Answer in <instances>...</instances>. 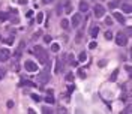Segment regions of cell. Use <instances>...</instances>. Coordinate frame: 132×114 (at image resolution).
<instances>
[{
	"label": "cell",
	"instance_id": "obj_29",
	"mask_svg": "<svg viewBox=\"0 0 132 114\" xmlns=\"http://www.w3.org/2000/svg\"><path fill=\"white\" fill-rule=\"evenodd\" d=\"M42 113L48 114V113H53V111H51V108H48V107H44V108H42Z\"/></svg>",
	"mask_w": 132,
	"mask_h": 114
},
{
	"label": "cell",
	"instance_id": "obj_17",
	"mask_svg": "<svg viewBox=\"0 0 132 114\" xmlns=\"http://www.w3.org/2000/svg\"><path fill=\"white\" fill-rule=\"evenodd\" d=\"M78 59H80V62H86V60H87V54H86L84 51H83V53H80Z\"/></svg>",
	"mask_w": 132,
	"mask_h": 114
},
{
	"label": "cell",
	"instance_id": "obj_23",
	"mask_svg": "<svg viewBox=\"0 0 132 114\" xmlns=\"http://www.w3.org/2000/svg\"><path fill=\"white\" fill-rule=\"evenodd\" d=\"M5 74H6V69L5 68H0V80L5 77Z\"/></svg>",
	"mask_w": 132,
	"mask_h": 114
},
{
	"label": "cell",
	"instance_id": "obj_25",
	"mask_svg": "<svg viewBox=\"0 0 132 114\" xmlns=\"http://www.w3.org/2000/svg\"><path fill=\"white\" fill-rule=\"evenodd\" d=\"M66 81H69V83L74 81V74H68V75H66Z\"/></svg>",
	"mask_w": 132,
	"mask_h": 114
},
{
	"label": "cell",
	"instance_id": "obj_38",
	"mask_svg": "<svg viewBox=\"0 0 132 114\" xmlns=\"http://www.w3.org/2000/svg\"><path fill=\"white\" fill-rule=\"evenodd\" d=\"M123 113H131V107H126V110H125Z\"/></svg>",
	"mask_w": 132,
	"mask_h": 114
},
{
	"label": "cell",
	"instance_id": "obj_18",
	"mask_svg": "<svg viewBox=\"0 0 132 114\" xmlns=\"http://www.w3.org/2000/svg\"><path fill=\"white\" fill-rule=\"evenodd\" d=\"M45 101H47V104H51V105L54 104V98L51 96V93H48V96L45 98Z\"/></svg>",
	"mask_w": 132,
	"mask_h": 114
},
{
	"label": "cell",
	"instance_id": "obj_3",
	"mask_svg": "<svg viewBox=\"0 0 132 114\" xmlns=\"http://www.w3.org/2000/svg\"><path fill=\"white\" fill-rule=\"evenodd\" d=\"M126 42H128V39H126V36L120 32V33H117V36H116V44L117 45H120V47H123V45H126Z\"/></svg>",
	"mask_w": 132,
	"mask_h": 114
},
{
	"label": "cell",
	"instance_id": "obj_39",
	"mask_svg": "<svg viewBox=\"0 0 132 114\" xmlns=\"http://www.w3.org/2000/svg\"><path fill=\"white\" fill-rule=\"evenodd\" d=\"M42 2H44V3H51L53 0H42Z\"/></svg>",
	"mask_w": 132,
	"mask_h": 114
},
{
	"label": "cell",
	"instance_id": "obj_36",
	"mask_svg": "<svg viewBox=\"0 0 132 114\" xmlns=\"http://www.w3.org/2000/svg\"><path fill=\"white\" fill-rule=\"evenodd\" d=\"M18 3L20 5H27V0H18Z\"/></svg>",
	"mask_w": 132,
	"mask_h": 114
},
{
	"label": "cell",
	"instance_id": "obj_37",
	"mask_svg": "<svg viewBox=\"0 0 132 114\" xmlns=\"http://www.w3.org/2000/svg\"><path fill=\"white\" fill-rule=\"evenodd\" d=\"M6 44H9V45H11V44H14V41H12V38H9V39H6Z\"/></svg>",
	"mask_w": 132,
	"mask_h": 114
},
{
	"label": "cell",
	"instance_id": "obj_8",
	"mask_svg": "<svg viewBox=\"0 0 132 114\" xmlns=\"http://www.w3.org/2000/svg\"><path fill=\"white\" fill-rule=\"evenodd\" d=\"M63 71V60L57 59L56 60V69H54V74H60Z\"/></svg>",
	"mask_w": 132,
	"mask_h": 114
},
{
	"label": "cell",
	"instance_id": "obj_6",
	"mask_svg": "<svg viewBox=\"0 0 132 114\" xmlns=\"http://www.w3.org/2000/svg\"><path fill=\"white\" fill-rule=\"evenodd\" d=\"M9 56H11V53L8 48H0V60L2 62H6L9 59Z\"/></svg>",
	"mask_w": 132,
	"mask_h": 114
},
{
	"label": "cell",
	"instance_id": "obj_24",
	"mask_svg": "<svg viewBox=\"0 0 132 114\" xmlns=\"http://www.w3.org/2000/svg\"><path fill=\"white\" fill-rule=\"evenodd\" d=\"M44 42H47V44L51 42V36H50V35H45V36H44Z\"/></svg>",
	"mask_w": 132,
	"mask_h": 114
},
{
	"label": "cell",
	"instance_id": "obj_11",
	"mask_svg": "<svg viewBox=\"0 0 132 114\" xmlns=\"http://www.w3.org/2000/svg\"><path fill=\"white\" fill-rule=\"evenodd\" d=\"M98 33H99V27H92V29H90V35H92L93 38H96Z\"/></svg>",
	"mask_w": 132,
	"mask_h": 114
},
{
	"label": "cell",
	"instance_id": "obj_2",
	"mask_svg": "<svg viewBox=\"0 0 132 114\" xmlns=\"http://www.w3.org/2000/svg\"><path fill=\"white\" fill-rule=\"evenodd\" d=\"M48 80H50V65H48V63H45L44 71H41V72H39V75H38V83L45 84Z\"/></svg>",
	"mask_w": 132,
	"mask_h": 114
},
{
	"label": "cell",
	"instance_id": "obj_1",
	"mask_svg": "<svg viewBox=\"0 0 132 114\" xmlns=\"http://www.w3.org/2000/svg\"><path fill=\"white\" fill-rule=\"evenodd\" d=\"M33 53L36 54V57H38V60H39L41 65L48 63V53H47L42 47H35V48H33Z\"/></svg>",
	"mask_w": 132,
	"mask_h": 114
},
{
	"label": "cell",
	"instance_id": "obj_31",
	"mask_svg": "<svg viewBox=\"0 0 132 114\" xmlns=\"http://www.w3.org/2000/svg\"><path fill=\"white\" fill-rule=\"evenodd\" d=\"M89 48H90V50H95V48H96V42H90V44H89Z\"/></svg>",
	"mask_w": 132,
	"mask_h": 114
},
{
	"label": "cell",
	"instance_id": "obj_26",
	"mask_svg": "<svg viewBox=\"0 0 132 114\" xmlns=\"http://www.w3.org/2000/svg\"><path fill=\"white\" fill-rule=\"evenodd\" d=\"M32 98H33V101H36V102L41 101V96H39V95H32Z\"/></svg>",
	"mask_w": 132,
	"mask_h": 114
},
{
	"label": "cell",
	"instance_id": "obj_16",
	"mask_svg": "<svg viewBox=\"0 0 132 114\" xmlns=\"http://www.w3.org/2000/svg\"><path fill=\"white\" fill-rule=\"evenodd\" d=\"M36 21H38V24H41V23L44 21V14H42V12H39V14H38V17H36Z\"/></svg>",
	"mask_w": 132,
	"mask_h": 114
},
{
	"label": "cell",
	"instance_id": "obj_40",
	"mask_svg": "<svg viewBox=\"0 0 132 114\" xmlns=\"http://www.w3.org/2000/svg\"><path fill=\"white\" fill-rule=\"evenodd\" d=\"M0 42H3V38H2V35H0Z\"/></svg>",
	"mask_w": 132,
	"mask_h": 114
},
{
	"label": "cell",
	"instance_id": "obj_30",
	"mask_svg": "<svg viewBox=\"0 0 132 114\" xmlns=\"http://www.w3.org/2000/svg\"><path fill=\"white\" fill-rule=\"evenodd\" d=\"M21 84H24V86H30V87H35V84H33V83H30V81H23Z\"/></svg>",
	"mask_w": 132,
	"mask_h": 114
},
{
	"label": "cell",
	"instance_id": "obj_9",
	"mask_svg": "<svg viewBox=\"0 0 132 114\" xmlns=\"http://www.w3.org/2000/svg\"><path fill=\"white\" fill-rule=\"evenodd\" d=\"M80 11L81 12H87L89 11V3L86 2V0H81L80 2Z\"/></svg>",
	"mask_w": 132,
	"mask_h": 114
},
{
	"label": "cell",
	"instance_id": "obj_20",
	"mask_svg": "<svg viewBox=\"0 0 132 114\" xmlns=\"http://www.w3.org/2000/svg\"><path fill=\"white\" fill-rule=\"evenodd\" d=\"M122 9H123V12L129 14V12H131V5H128V3H126V5H123V6H122Z\"/></svg>",
	"mask_w": 132,
	"mask_h": 114
},
{
	"label": "cell",
	"instance_id": "obj_35",
	"mask_svg": "<svg viewBox=\"0 0 132 114\" xmlns=\"http://www.w3.org/2000/svg\"><path fill=\"white\" fill-rule=\"evenodd\" d=\"M6 105H8V108H12V107H14V102H12V101H8Z\"/></svg>",
	"mask_w": 132,
	"mask_h": 114
},
{
	"label": "cell",
	"instance_id": "obj_19",
	"mask_svg": "<svg viewBox=\"0 0 132 114\" xmlns=\"http://www.w3.org/2000/svg\"><path fill=\"white\" fill-rule=\"evenodd\" d=\"M8 18H9V15H8L6 12H2V14H0V21H6Z\"/></svg>",
	"mask_w": 132,
	"mask_h": 114
},
{
	"label": "cell",
	"instance_id": "obj_4",
	"mask_svg": "<svg viewBox=\"0 0 132 114\" xmlns=\"http://www.w3.org/2000/svg\"><path fill=\"white\" fill-rule=\"evenodd\" d=\"M24 68H26V71H29V72H36V71H38V65H36L35 62H32V60H27V62L24 63Z\"/></svg>",
	"mask_w": 132,
	"mask_h": 114
},
{
	"label": "cell",
	"instance_id": "obj_15",
	"mask_svg": "<svg viewBox=\"0 0 132 114\" xmlns=\"http://www.w3.org/2000/svg\"><path fill=\"white\" fill-rule=\"evenodd\" d=\"M81 41H83V33L80 32V33H77V36H75V42H77V44H81Z\"/></svg>",
	"mask_w": 132,
	"mask_h": 114
},
{
	"label": "cell",
	"instance_id": "obj_13",
	"mask_svg": "<svg viewBox=\"0 0 132 114\" xmlns=\"http://www.w3.org/2000/svg\"><path fill=\"white\" fill-rule=\"evenodd\" d=\"M117 75H119V69H116V71H113V74H111V77H110V81H116V80H117Z\"/></svg>",
	"mask_w": 132,
	"mask_h": 114
},
{
	"label": "cell",
	"instance_id": "obj_10",
	"mask_svg": "<svg viewBox=\"0 0 132 114\" xmlns=\"http://www.w3.org/2000/svg\"><path fill=\"white\" fill-rule=\"evenodd\" d=\"M113 15H114V18H116V20H117L119 23H125V17H123L122 14H119V12H116V14H113Z\"/></svg>",
	"mask_w": 132,
	"mask_h": 114
},
{
	"label": "cell",
	"instance_id": "obj_33",
	"mask_svg": "<svg viewBox=\"0 0 132 114\" xmlns=\"http://www.w3.org/2000/svg\"><path fill=\"white\" fill-rule=\"evenodd\" d=\"M105 23H107L108 26H111V23H113V20H111V18L108 17V18H107V20H105Z\"/></svg>",
	"mask_w": 132,
	"mask_h": 114
},
{
	"label": "cell",
	"instance_id": "obj_5",
	"mask_svg": "<svg viewBox=\"0 0 132 114\" xmlns=\"http://www.w3.org/2000/svg\"><path fill=\"white\" fill-rule=\"evenodd\" d=\"M93 12H95V17H96V18H102L104 14H105V9H104L102 5H96L95 9H93Z\"/></svg>",
	"mask_w": 132,
	"mask_h": 114
},
{
	"label": "cell",
	"instance_id": "obj_28",
	"mask_svg": "<svg viewBox=\"0 0 132 114\" xmlns=\"http://www.w3.org/2000/svg\"><path fill=\"white\" fill-rule=\"evenodd\" d=\"M78 74H80V77H81V78H84V77H86V71H84L83 68H81V69L78 71Z\"/></svg>",
	"mask_w": 132,
	"mask_h": 114
},
{
	"label": "cell",
	"instance_id": "obj_7",
	"mask_svg": "<svg viewBox=\"0 0 132 114\" xmlns=\"http://www.w3.org/2000/svg\"><path fill=\"white\" fill-rule=\"evenodd\" d=\"M80 21H81V15H80V14H74V15H72V21H71L72 26H74V27H78Z\"/></svg>",
	"mask_w": 132,
	"mask_h": 114
},
{
	"label": "cell",
	"instance_id": "obj_12",
	"mask_svg": "<svg viewBox=\"0 0 132 114\" xmlns=\"http://www.w3.org/2000/svg\"><path fill=\"white\" fill-rule=\"evenodd\" d=\"M60 26H62V29H63V30H68V29H69V21L63 18V20H62V23H60Z\"/></svg>",
	"mask_w": 132,
	"mask_h": 114
},
{
	"label": "cell",
	"instance_id": "obj_27",
	"mask_svg": "<svg viewBox=\"0 0 132 114\" xmlns=\"http://www.w3.org/2000/svg\"><path fill=\"white\" fill-rule=\"evenodd\" d=\"M105 38H107L108 41H110V39H113V33H111V32H105Z\"/></svg>",
	"mask_w": 132,
	"mask_h": 114
},
{
	"label": "cell",
	"instance_id": "obj_14",
	"mask_svg": "<svg viewBox=\"0 0 132 114\" xmlns=\"http://www.w3.org/2000/svg\"><path fill=\"white\" fill-rule=\"evenodd\" d=\"M108 6H110V9H116L119 6V2H117V0H113V2L108 3Z\"/></svg>",
	"mask_w": 132,
	"mask_h": 114
},
{
	"label": "cell",
	"instance_id": "obj_32",
	"mask_svg": "<svg viewBox=\"0 0 132 114\" xmlns=\"http://www.w3.org/2000/svg\"><path fill=\"white\" fill-rule=\"evenodd\" d=\"M26 17H27V18H32V17H33V11H29V12L26 14Z\"/></svg>",
	"mask_w": 132,
	"mask_h": 114
},
{
	"label": "cell",
	"instance_id": "obj_21",
	"mask_svg": "<svg viewBox=\"0 0 132 114\" xmlns=\"http://www.w3.org/2000/svg\"><path fill=\"white\" fill-rule=\"evenodd\" d=\"M59 48H60V47H59V44H53V45H51V51H54V53H57V51H59Z\"/></svg>",
	"mask_w": 132,
	"mask_h": 114
},
{
	"label": "cell",
	"instance_id": "obj_34",
	"mask_svg": "<svg viewBox=\"0 0 132 114\" xmlns=\"http://www.w3.org/2000/svg\"><path fill=\"white\" fill-rule=\"evenodd\" d=\"M105 63H107V62H105V60H101V62H99V63H98V65H99V66H101V68H104V66H105Z\"/></svg>",
	"mask_w": 132,
	"mask_h": 114
},
{
	"label": "cell",
	"instance_id": "obj_22",
	"mask_svg": "<svg viewBox=\"0 0 132 114\" xmlns=\"http://www.w3.org/2000/svg\"><path fill=\"white\" fill-rule=\"evenodd\" d=\"M65 11H66L68 14L72 11V8H71V3H69V2H66V5H65Z\"/></svg>",
	"mask_w": 132,
	"mask_h": 114
}]
</instances>
